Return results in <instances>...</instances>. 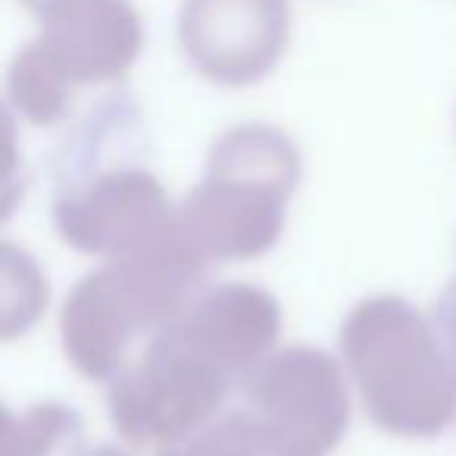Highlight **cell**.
<instances>
[{
    "instance_id": "cell-6",
    "label": "cell",
    "mask_w": 456,
    "mask_h": 456,
    "mask_svg": "<svg viewBox=\"0 0 456 456\" xmlns=\"http://www.w3.org/2000/svg\"><path fill=\"white\" fill-rule=\"evenodd\" d=\"M238 391L250 412L316 456H329L350 428L344 372L319 347L273 350L244 375Z\"/></svg>"
},
{
    "instance_id": "cell-16",
    "label": "cell",
    "mask_w": 456,
    "mask_h": 456,
    "mask_svg": "<svg viewBox=\"0 0 456 456\" xmlns=\"http://www.w3.org/2000/svg\"><path fill=\"white\" fill-rule=\"evenodd\" d=\"M20 4H22L26 10H32V13H35V10H38L41 4H45V0H20Z\"/></svg>"
},
{
    "instance_id": "cell-4",
    "label": "cell",
    "mask_w": 456,
    "mask_h": 456,
    "mask_svg": "<svg viewBox=\"0 0 456 456\" xmlns=\"http://www.w3.org/2000/svg\"><path fill=\"white\" fill-rule=\"evenodd\" d=\"M341 356L385 435L435 441L456 422V372L431 319L410 300H360L341 322Z\"/></svg>"
},
{
    "instance_id": "cell-10",
    "label": "cell",
    "mask_w": 456,
    "mask_h": 456,
    "mask_svg": "<svg viewBox=\"0 0 456 456\" xmlns=\"http://www.w3.org/2000/svg\"><path fill=\"white\" fill-rule=\"evenodd\" d=\"M51 285L28 250L0 241V341H16L41 322Z\"/></svg>"
},
{
    "instance_id": "cell-2",
    "label": "cell",
    "mask_w": 456,
    "mask_h": 456,
    "mask_svg": "<svg viewBox=\"0 0 456 456\" xmlns=\"http://www.w3.org/2000/svg\"><path fill=\"white\" fill-rule=\"evenodd\" d=\"M169 219V194L147 169L141 110L126 91H116L57 153L53 228L72 250L107 260Z\"/></svg>"
},
{
    "instance_id": "cell-1",
    "label": "cell",
    "mask_w": 456,
    "mask_h": 456,
    "mask_svg": "<svg viewBox=\"0 0 456 456\" xmlns=\"http://www.w3.org/2000/svg\"><path fill=\"white\" fill-rule=\"evenodd\" d=\"M281 306L250 281L207 285L138 356L107 381L116 431L134 447H166L225 410L232 387L275 350Z\"/></svg>"
},
{
    "instance_id": "cell-3",
    "label": "cell",
    "mask_w": 456,
    "mask_h": 456,
    "mask_svg": "<svg viewBox=\"0 0 456 456\" xmlns=\"http://www.w3.org/2000/svg\"><path fill=\"white\" fill-rule=\"evenodd\" d=\"M304 159L281 128L244 122L222 132L175 209V225L207 263H248L281 241Z\"/></svg>"
},
{
    "instance_id": "cell-8",
    "label": "cell",
    "mask_w": 456,
    "mask_h": 456,
    "mask_svg": "<svg viewBox=\"0 0 456 456\" xmlns=\"http://www.w3.org/2000/svg\"><path fill=\"white\" fill-rule=\"evenodd\" d=\"M60 338L78 375L91 381H113L132 360L138 329L116 300L103 269L97 266L72 285L60 313Z\"/></svg>"
},
{
    "instance_id": "cell-14",
    "label": "cell",
    "mask_w": 456,
    "mask_h": 456,
    "mask_svg": "<svg viewBox=\"0 0 456 456\" xmlns=\"http://www.w3.org/2000/svg\"><path fill=\"white\" fill-rule=\"evenodd\" d=\"M16 435V412H10L7 403H0V456H10Z\"/></svg>"
},
{
    "instance_id": "cell-5",
    "label": "cell",
    "mask_w": 456,
    "mask_h": 456,
    "mask_svg": "<svg viewBox=\"0 0 456 456\" xmlns=\"http://www.w3.org/2000/svg\"><path fill=\"white\" fill-rule=\"evenodd\" d=\"M35 16L41 32L10 60L7 94L38 128L60 126L82 88L122 82L144 51L132 0H45Z\"/></svg>"
},
{
    "instance_id": "cell-11",
    "label": "cell",
    "mask_w": 456,
    "mask_h": 456,
    "mask_svg": "<svg viewBox=\"0 0 456 456\" xmlns=\"http://www.w3.org/2000/svg\"><path fill=\"white\" fill-rule=\"evenodd\" d=\"M10 456H85V425L66 403H35L16 416Z\"/></svg>"
},
{
    "instance_id": "cell-9",
    "label": "cell",
    "mask_w": 456,
    "mask_h": 456,
    "mask_svg": "<svg viewBox=\"0 0 456 456\" xmlns=\"http://www.w3.org/2000/svg\"><path fill=\"white\" fill-rule=\"evenodd\" d=\"M157 456H316L313 450L294 444L256 412L222 410L194 435L157 447Z\"/></svg>"
},
{
    "instance_id": "cell-12",
    "label": "cell",
    "mask_w": 456,
    "mask_h": 456,
    "mask_svg": "<svg viewBox=\"0 0 456 456\" xmlns=\"http://www.w3.org/2000/svg\"><path fill=\"white\" fill-rule=\"evenodd\" d=\"M26 197V169L16 116L0 101V225H7Z\"/></svg>"
},
{
    "instance_id": "cell-7",
    "label": "cell",
    "mask_w": 456,
    "mask_h": 456,
    "mask_svg": "<svg viewBox=\"0 0 456 456\" xmlns=\"http://www.w3.org/2000/svg\"><path fill=\"white\" fill-rule=\"evenodd\" d=\"M291 0H182L178 45L191 69L219 88H250L281 63Z\"/></svg>"
},
{
    "instance_id": "cell-13",
    "label": "cell",
    "mask_w": 456,
    "mask_h": 456,
    "mask_svg": "<svg viewBox=\"0 0 456 456\" xmlns=\"http://www.w3.org/2000/svg\"><path fill=\"white\" fill-rule=\"evenodd\" d=\"M431 325H435L444 354H447L450 366H453V372H456V275L447 281V288H444L441 297H437Z\"/></svg>"
},
{
    "instance_id": "cell-15",
    "label": "cell",
    "mask_w": 456,
    "mask_h": 456,
    "mask_svg": "<svg viewBox=\"0 0 456 456\" xmlns=\"http://www.w3.org/2000/svg\"><path fill=\"white\" fill-rule=\"evenodd\" d=\"M88 456H132V453L122 447H113V444H101V447H94Z\"/></svg>"
}]
</instances>
